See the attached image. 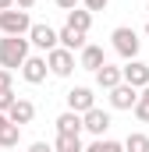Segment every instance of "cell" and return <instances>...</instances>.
Returning a JSON list of instances; mask_svg holds the SVG:
<instances>
[{
    "mask_svg": "<svg viewBox=\"0 0 149 152\" xmlns=\"http://www.w3.org/2000/svg\"><path fill=\"white\" fill-rule=\"evenodd\" d=\"M146 14H149V4H146Z\"/></svg>",
    "mask_w": 149,
    "mask_h": 152,
    "instance_id": "obj_31",
    "label": "cell"
},
{
    "mask_svg": "<svg viewBox=\"0 0 149 152\" xmlns=\"http://www.w3.org/2000/svg\"><path fill=\"white\" fill-rule=\"evenodd\" d=\"M64 99H68V110L78 113V117L85 113V110H92V106H96V96H92V88H89V85H74Z\"/></svg>",
    "mask_w": 149,
    "mask_h": 152,
    "instance_id": "obj_9",
    "label": "cell"
},
{
    "mask_svg": "<svg viewBox=\"0 0 149 152\" xmlns=\"http://www.w3.org/2000/svg\"><path fill=\"white\" fill-rule=\"evenodd\" d=\"M131 110H135V117H139L142 124H149V85H146V88H139V103H135Z\"/></svg>",
    "mask_w": 149,
    "mask_h": 152,
    "instance_id": "obj_20",
    "label": "cell"
},
{
    "mask_svg": "<svg viewBox=\"0 0 149 152\" xmlns=\"http://www.w3.org/2000/svg\"><path fill=\"white\" fill-rule=\"evenodd\" d=\"M29 53H32V46H29L25 36H4V39H0V67L18 71V67L25 64Z\"/></svg>",
    "mask_w": 149,
    "mask_h": 152,
    "instance_id": "obj_1",
    "label": "cell"
},
{
    "mask_svg": "<svg viewBox=\"0 0 149 152\" xmlns=\"http://www.w3.org/2000/svg\"><path fill=\"white\" fill-rule=\"evenodd\" d=\"M18 71H21V78H25L29 85H43L46 75H50V71H46V57H39V53H29Z\"/></svg>",
    "mask_w": 149,
    "mask_h": 152,
    "instance_id": "obj_8",
    "label": "cell"
},
{
    "mask_svg": "<svg viewBox=\"0 0 149 152\" xmlns=\"http://www.w3.org/2000/svg\"><path fill=\"white\" fill-rule=\"evenodd\" d=\"M29 28H32L29 11H21V7L0 11V36H29Z\"/></svg>",
    "mask_w": 149,
    "mask_h": 152,
    "instance_id": "obj_3",
    "label": "cell"
},
{
    "mask_svg": "<svg viewBox=\"0 0 149 152\" xmlns=\"http://www.w3.org/2000/svg\"><path fill=\"white\" fill-rule=\"evenodd\" d=\"M11 85H14V71L0 67V92H11Z\"/></svg>",
    "mask_w": 149,
    "mask_h": 152,
    "instance_id": "obj_21",
    "label": "cell"
},
{
    "mask_svg": "<svg viewBox=\"0 0 149 152\" xmlns=\"http://www.w3.org/2000/svg\"><path fill=\"white\" fill-rule=\"evenodd\" d=\"M4 124H7V113H0V127H4Z\"/></svg>",
    "mask_w": 149,
    "mask_h": 152,
    "instance_id": "obj_28",
    "label": "cell"
},
{
    "mask_svg": "<svg viewBox=\"0 0 149 152\" xmlns=\"http://www.w3.org/2000/svg\"><path fill=\"white\" fill-rule=\"evenodd\" d=\"M110 113H107V110H100V106H92V110H85V113H82V131H89V134H92V138H103V134H107V131H110Z\"/></svg>",
    "mask_w": 149,
    "mask_h": 152,
    "instance_id": "obj_5",
    "label": "cell"
},
{
    "mask_svg": "<svg viewBox=\"0 0 149 152\" xmlns=\"http://www.w3.org/2000/svg\"><path fill=\"white\" fill-rule=\"evenodd\" d=\"M29 46H36V50H43V53H50L53 46H57V28H50L46 21H32V28H29Z\"/></svg>",
    "mask_w": 149,
    "mask_h": 152,
    "instance_id": "obj_7",
    "label": "cell"
},
{
    "mask_svg": "<svg viewBox=\"0 0 149 152\" xmlns=\"http://www.w3.org/2000/svg\"><path fill=\"white\" fill-rule=\"evenodd\" d=\"M14 7H21V11H32V7H36V0H14Z\"/></svg>",
    "mask_w": 149,
    "mask_h": 152,
    "instance_id": "obj_26",
    "label": "cell"
},
{
    "mask_svg": "<svg viewBox=\"0 0 149 152\" xmlns=\"http://www.w3.org/2000/svg\"><path fill=\"white\" fill-rule=\"evenodd\" d=\"M96 85H100L103 92H110L114 85H121V67H114V64H103V67L96 71Z\"/></svg>",
    "mask_w": 149,
    "mask_h": 152,
    "instance_id": "obj_15",
    "label": "cell"
},
{
    "mask_svg": "<svg viewBox=\"0 0 149 152\" xmlns=\"http://www.w3.org/2000/svg\"><path fill=\"white\" fill-rule=\"evenodd\" d=\"M103 64H107V53H103V46H96V42H85V46L78 50V67H82V71H92V75H96Z\"/></svg>",
    "mask_w": 149,
    "mask_h": 152,
    "instance_id": "obj_10",
    "label": "cell"
},
{
    "mask_svg": "<svg viewBox=\"0 0 149 152\" xmlns=\"http://www.w3.org/2000/svg\"><path fill=\"white\" fill-rule=\"evenodd\" d=\"M18 142H21V127H18V124H11V120H7V124H4V127H0V149H14V145H18Z\"/></svg>",
    "mask_w": 149,
    "mask_h": 152,
    "instance_id": "obj_17",
    "label": "cell"
},
{
    "mask_svg": "<svg viewBox=\"0 0 149 152\" xmlns=\"http://www.w3.org/2000/svg\"><path fill=\"white\" fill-rule=\"evenodd\" d=\"M14 99H18V96H14V88H11V92H0V113H7Z\"/></svg>",
    "mask_w": 149,
    "mask_h": 152,
    "instance_id": "obj_23",
    "label": "cell"
},
{
    "mask_svg": "<svg viewBox=\"0 0 149 152\" xmlns=\"http://www.w3.org/2000/svg\"><path fill=\"white\" fill-rule=\"evenodd\" d=\"M71 152H85V145H82V149H71Z\"/></svg>",
    "mask_w": 149,
    "mask_h": 152,
    "instance_id": "obj_29",
    "label": "cell"
},
{
    "mask_svg": "<svg viewBox=\"0 0 149 152\" xmlns=\"http://www.w3.org/2000/svg\"><path fill=\"white\" fill-rule=\"evenodd\" d=\"M124 152H149V134H142V131H131L124 142Z\"/></svg>",
    "mask_w": 149,
    "mask_h": 152,
    "instance_id": "obj_18",
    "label": "cell"
},
{
    "mask_svg": "<svg viewBox=\"0 0 149 152\" xmlns=\"http://www.w3.org/2000/svg\"><path fill=\"white\" fill-rule=\"evenodd\" d=\"M32 117H36L32 99H21V96H18V99L11 103V110H7V120H11V124H18V127H21V124H32Z\"/></svg>",
    "mask_w": 149,
    "mask_h": 152,
    "instance_id": "obj_12",
    "label": "cell"
},
{
    "mask_svg": "<svg viewBox=\"0 0 149 152\" xmlns=\"http://www.w3.org/2000/svg\"><path fill=\"white\" fill-rule=\"evenodd\" d=\"M7 7H14V0H0V11H7Z\"/></svg>",
    "mask_w": 149,
    "mask_h": 152,
    "instance_id": "obj_27",
    "label": "cell"
},
{
    "mask_svg": "<svg viewBox=\"0 0 149 152\" xmlns=\"http://www.w3.org/2000/svg\"><path fill=\"white\" fill-rule=\"evenodd\" d=\"M29 152H53V145H50V142H32Z\"/></svg>",
    "mask_w": 149,
    "mask_h": 152,
    "instance_id": "obj_24",
    "label": "cell"
},
{
    "mask_svg": "<svg viewBox=\"0 0 149 152\" xmlns=\"http://www.w3.org/2000/svg\"><path fill=\"white\" fill-rule=\"evenodd\" d=\"M107 4H110V0H82V7H85L89 14H96V11H107Z\"/></svg>",
    "mask_w": 149,
    "mask_h": 152,
    "instance_id": "obj_22",
    "label": "cell"
},
{
    "mask_svg": "<svg viewBox=\"0 0 149 152\" xmlns=\"http://www.w3.org/2000/svg\"><path fill=\"white\" fill-rule=\"evenodd\" d=\"M78 4H82V0H57V7H60V11H74Z\"/></svg>",
    "mask_w": 149,
    "mask_h": 152,
    "instance_id": "obj_25",
    "label": "cell"
},
{
    "mask_svg": "<svg viewBox=\"0 0 149 152\" xmlns=\"http://www.w3.org/2000/svg\"><path fill=\"white\" fill-rule=\"evenodd\" d=\"M107 99H110V106L114 110H131L135 103H139V88H131V85H114L110 92H107Z\"/></svg>",
    "mask_w": 149,
    "mask_h": 152,
    "instance_id": "obj_11",
    "label": "cell"
},
{
    "mask_svg": "<svg viewBox=\"0 0 149 152\" xmlns=\"http://www.w3.org/2000/svg\"><path fill=\"white\" fill-rule=\"evenodd\" d=\"M146 39H149V25H146Z\"/></svg>",
    "mask_w": 149,
    "mask_h": 152,
    "instance_id": "obj_30",
    "label": "cell"
},
{
    "mask_svg": "<svg viewBox=\"0 0 149 152\" xmlns=\"http://www.w3.org/2000/svg\"><path fill=\"white\" fill-rule=\"evenodd\" d=\"M121 81L124 85H131V88H146L149 85V64L146 60H124V67H121Z\"/></svg>",
    "mask_w": 149,
    "mask_h": 152,
    "instance_id": "obj_6",
    "label": "cell"
},
{
    "mask_svg": "<svg viewBox=\"0 0 149 152\" xmlns=\"http://www.w3.org/2000/svg\"><path fill=\"white\" fill-rule=\"evenodd\" d=\"M57 46H60V50L78 53V50L85 46V32H78V28H71V25H64V28L57 32Z\"/></svg>",
    "mask_w": 149,
    "mask_h": 152,
    "instance_id": "obj_13",
    "label": "cell"
},
{
    "mask_svg": "<svg viewBox=\"0 0 149 152\" xmlns=\"http://www.w3.org/2000/svg\"><path fill=\"white\" fill-rule=\"evenodd\" d=\"M110 46H114V53H117L121 60H135L139 50H142V39H139V32H135L131 25H117L110 32Z\"/></svg>",
    "mask_w": 149,
    "mask_h": 152,
    "instance_id": "obj_2",
    "label": "cell"
},
{
    "mask_svg": "<svg viewBox=\"0 0 149 152\" xmlns=\"http://www.w3.org/2000/svg\"><path fill=\"white\" fill-rule=\"evenodd\" d=\"M46 57V71L53 78H71V71L78 67V60H74L71 50H60V46H53L50 53H43Z\"/></svg>",
    "mask_w": 149,
    "mask_h": 152,
    "instance_id": "obj_4",
    "label": "cell"
},
{
    "mask_svg": "<svg viewBox=\"0 0 149 152\" xmlns=\"http://www.w3.org/2000/svg\"><path fill=\"white\" fill-rule=\"evenodd\" d=\"M85 152H124V145L114 142V138H92V142L85 145Z\"/></svg>",
    "mask_w": 149,
    "mask_h": 152,
    "instance_id": "obj_19",
    "label": "cell"
},
{
    "mask_svg": "<svg viewBox=\"0 0 149 152\" xmlns=\"http://www.w3.org/2000/svg\"><path fill=\"white\" fill-rule=\"evenodd\" d=\"M64 25H71V28H78V32L89 36V28H92V14H89L85 7H74V11H68V21H64Z\"/></svg>",
    "mask_w": 149,
    "mask_h": 152,
    "instance_id": "obj_16",
    "label": "cell"
},
{
    "mask_svg": "<svg viewBox=\"0 0 149 152\" xmlns=\"http://www.w3.org/2000/svg\"><path fill=\"white\" fill-rule=\"evenodd\" d=\"M57 134H71V138H78V134H82V117L71 113V110H64V113L57 117Z\"/></svg>",
    "mask_w": 149,
    "mask_h": 152,
    "instance_id": "obj_14",
    "label": "cell"
}]
</instances>
